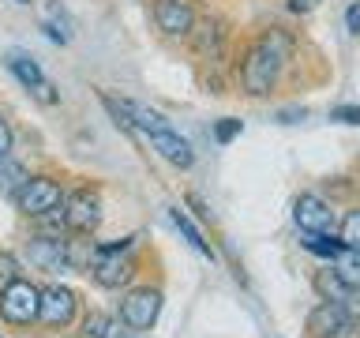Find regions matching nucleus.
Instances as JSON below:
<instances>
[{
  "mask_svg": "<svg viewBox=\"0 0 360 338\" xmlns=\"http://www.w3.org/2000/svg\"><path fill=\"white\" fill-rule=\"evenodd\" d=\"M124 109H128V117L135 128H143L146 132V139H150V146L158 154L165 158L169 165H176V169H188L191 162H195V151H191V143L180 135L173 124H169L158 109L150 106H143V101H124Z\"/></svg>",
  "mask_w": 360,
  "mask_h": 338,
  "instance_id": "1",
  "label": "nucleus"
},
{
  "mask_svg": "<svg viewBox=\"0 0 360 338\" xmlns=\"http://www.w3.org/2000/svg\"><path fill=\"white\" fill-rule=\"evenodd\" d=\"M86 270L94 275L98 286H105V289H120L124 282H131V275H135V237H124V241H112V244H94Z\"/></svg>",
  "mask_w": 360,
  "mask_h": 338,
  "instance_id": "2",
  "label": "nucleus"
},
{
  "mask_svg": "<svg viewBox=\"0 0 360 338\" xmlns=\"http://www.w3.org/2000/svg\"><path fill=\"white\" fill-rule=\"evenodd\" d=\"M38 308H41V289L30 286V282L15 278L11 286L0 293V315L15 327H27L38 320Z\"/></svg>",
  "mask_w": 360,
  "mask_h": 338,
  "instance_id": "3",
  "label": "nucleus"
},
{
  "mask_svg": "<svg viewBox=\"0 0 360 338\" xmlns=\"http://www.w3.org/2000/svg\"><path fill=\"white\" fill-rule=\"evenodd\" d=\"M278 72H281V64L270 61L259 45H252L248 56L240 61V87H244V94L248 98H266L270 90H274V83H278Z\"/></svg>",
  "mask_w": 360,
  "mask_h": 338,
  "instance_id": "4",
  "label": "nucleus"
},
{
  "mask_svg": "<svg viewBox=\"0 0 360 338\" xmlns=\"http://www.w3.org/2000/svg\"><path fill=\"white\" fill-rule=\"evenodd\" d=\"M308 331H311V338H360V320H353L342 304L323 301L308 315Z\"/></svg>",
  "mask_w": 360,
  "mask_h": 338,
  "instance_id": "5",
  "label": "nucleus"
},
{
  "mask_svg": "<svg viewBox=\"0 0 360 338\" xmlns=\"http://www.w3.org/2000/svg\"><path fill=\"white\" fill-rule=\"evenodd\" d=\"M15 203H19V211L27 214V218H41V214L60 207L64 192H60V184H56L53 177H27V184L19 188Z\"/></svg>",
  "mask_w": 360,
  "mask_h": 338,
  "instance_id": "6",
  "label": "nucleus"
},
{
  "mask_svg": "<svg viewBox=\"0 0 360 338\" xmlns=\"http://www.w3.org/2000/svg\"><path fill=\"white\" fill-rule=\"evenodd\" d=\"M158 312H162V293L158 289H131L120 301V323L131 327V331H150L158 323Z\"/></svg>",
  "mask_w": 360,
  "mask_h": 338,
  "instance_id": "7",
  "label": "nucleus"
},
{
  "mask_svg": "<svg viewBox=\"0 0 360 338\" xmlns=\"http://www.w3.org/2000/svg\"><path fill=\"white\" fill-rule=\"evenodd\" d=\"M60 211H64V225L72 233H94L98 222H101V199L86 188L72 192V196L60 203Z\"/></svg>",
  "mask_w": 360,
  "mask_h": 338,
  "instance_id": "8",
  "label": "nucleus"
},
{
  "mask_svg": "<svg viewBox=\"0 0 360 338\" xmlns=\"http://www.w3.org/2000/svg\"><path fill=\"white\" fill-rule=\"evenodd\" d=\"M154 23L169 38H188L191 27H195V8H191V0H158Z\"/></svg>",
  "mask_w": 360,
  "mask_h": 338,
  "instance_id": "9",
  "label": "nucleus"
},
{
  "mask_svg": "<svg viewBox=\"0 0 360 338\" xmlns=\"http://www.w3.org/2000/svg\"><path fill=\"white\" fill-rule=\"evenodd\" d=\"M292 218H297L300 233H334V211H330V203H323L319 196H311V192H304V196L297 199Z\"/></svg>",
  "mask_w": 360,
  "mask_h": 338,
  "instance_id": "10",
  "label": "nucleus"
},
{
  "mask_svg": "<svg viewBox=\"0 0 360 338\" xmlns=\"http://www.w3.org/2000/svg\"><path fill=\"white\" fill-rule=\"evenodd\" d=\"M8 72L19 79L27 90H34L41 101H56V94H53V83L45 79V72L38 68V61L34 56H27V53H19V49H11L8 53Z\"/></svg>",
  "mask_w": 360,
  "mask_h": 338,
  "instance_id": "11",
  "label": "nucleus"
},
{
  "mask_svg": "<svg viewBox=\"0 0 360 338\" xmlns=\"http://www.w3.org/2000/svg\"><path fill=\"white\" fill-rule=\"evenodd\" d=\"M75 315V293L68 286H49L41 289V308H38V320L45 327H68Z\"/></svg>",
  "mask_w": 360,
  "mask_h": 338,
  "instance_id": "12",
  "label": "nucleus"
},
{
  "mask_svg": "<svg viewBox=\"0 0 360 338\" xmlns=\"http://www.w3.org/2000/svg\"><path fill=\"white\" fill-rule=\"evenodd\" d=\"M27 256L38 270L56 275L60 267H68V241H60V237H53V233H41L27 244Z\"/></svg>",
  "mask_w": 360,
  "mask_h": 338,
  "instance_id": "13",
  "label": "nucleus"
},
{
  "mask_svg": "<svg viewBox=\"0 0 360 338\" xmlns=\"http://www.w3.org/2000/svg\"><path fill=\"white\" fill-rule=\"evenodd\" d=\"M191 42H195L199 56H207V61H221L225 53V27L218 19H202L191 27Z\"/></svg>",
  "mask_w": 360,
  "mask_h": 338,
  "instance_id": "14",
  "label": "nucleus"
},
{
  "mask_svg": "<svg viewBox=\"0 0 360 338\" xmlns=\"http://www.w3.org/2000/svg\"><path fill=\"white\" fill-rule=\"evenodd\" d=\"M255 45H259V49H263V53H266L274 64H281V68H285V64L292 61V49H297L292 34H285L281 27H270V30H266V34H263V38H259Z\"/></svg>",
  "mask_w": 360,
  "mask_h": 338,
  "instance_id": "15",
  "label": "nucleus"
},
{
  "mask_svg": "<svg viewBox=\"0 0 360 338\" xmlns=\"http://www.w3.org/2000/svg\"><path fill=\"white\" fill-rule=\"evenodd\" d=\"M334 275H338V282H342V286L360 289V252L345 248V252L334 259Z\"/></svg>",
  "mask_w": 360,
  "mask_h": 338,
  "instance_id": "16",
  "label": "nucleus"
},
{
  "mask_svg": "<svg viewBox=\"0 0 360 338\" xmlns=\"http://www.w3.org/2000/svg\"><path fill=\"white\" fill-rule=\"evenodd\" d=\"M169 218H173V225H176L180 233H184V241H188L191 248H195L199 256H207V259H214V252H210V244L202 241V233L195 230V225H191V218H188L184 211H180V207H173V211H169Z\"/></svg>",
  "mask_w": 360,
  "mask_h": 338,
  "instance_id": "17",
  "label": "nucleus"
},
{
  "mask_svg": "<svg viewBox=\"0 0 360 338\" xmlns=\"http://www.w3.org/2000/svg\"><path fill=\"white\" fill-rule=\"evenodd\" d=\"M304 248H308L311 256H319V259H330V263L345 252V244L334 241L330 233H304Z\"/></svg>",
  "mask_w": 360,
  "mask_h": 338,
  "instance_id": "18",
  "label": "nucleus"
},
{
  "mask_svg": "<svg viewBox=\"0 0 360 338\" xmlns=\"http://www.w3.org/2000/svg\"><path fill=\"white\" fill-rule=\"evenodd\" d=\"M27 169H22L19 162H11V158H0V192H4V196H11L15 199L19 196V188L27 184Z\"/></svg>",
  "mask_w": 360,
  "mask_h": 338,
  "instance_id": "19",
  "label": "nucleus"
},
{
  "mask_svg": "<svg viewBox=\"0 0 360 338\" xmlns=\"http://www.w3.org/2000/svg\"><path fill=\"white\" fill-rule=\"evenodd\" d=\"M68 27H72V23H68L64 8H60V4H56V0H53V4H49V11H45V34H49L53 42L68 45V42H72V30H68Z\"/></svg>",
  "mask_w": 360,
  "mask_h": 338,
  "instance_id": "20",
  "label": "nucleus"
},
{
  "mask_svg": "<svg viewBox=\"0 0 360 338\" xmlns=\"http://www.w3.org/2000/svg\"><path fill=\"white\" fill-rule=\"evenodd\" d=\"M112 334V320L105 312H86L83 327H79V338H109Z\"/></svg>",
  "mask_w": 360,
  "mask_h": 338,
  "instance_id": "21",
  "label": "nucleus"
},
{
  "mask_svg": "<svg viewBox=\"0 0 360 338\" xmlns=\"http://www.w3.org/2000/svg\"><path fill=\"white\" fill-rule=\"evenodd\" d=\"M315 289L323 293V301H334V304H338V301H342L345 293H349V286H342V282H338L334 270H323V275L315 278Z\"/></svg>",
  "mask_w": 360,
  "mask_h": 338,
  "instance_id": "22",
  "label": "nucleus"
},
{
  "mask_svg": "<svg viewBox=\"0 0 360 338\" xmlns=\"http://www.w3.org/2000/svg\"><path fill=\"white\" fill-rule=\"evenodd\" d=\"M338 241H342L345 248H353V252H360V207L345 214V222H342V237H338Z\"/></svg>",
  "mask_w": 360,
  "mask_h": 338,
  "instance_id": "23",
  "label": "nucleus"
},
{
  "mask_svg": "<svg viewBox=\"0 0 360 338\" xmlns=\"http://www.w3.org/2000/svg\"><path fill=\"white\" fill-rule=\"evenodd\" d=\"M15 278H19V263H15V256L0 252V293H4Z\"/></svg>",
  "mask_w": 360,
  "mask_h": 338,
  "instance_id": "24",
  "label": "nucleus"
},
{
  "mask_svg": "<svg viewBox=\"0 0 360 338\" xmlns=\"http://www.w3.org/2000/svg\"><path fill=\"white\" fill-rule=\"evenodd\" d=\"M236 135H240V120L225 117V120H218V124H214V139H218V143H233Z\"/></svg>",
  "mask_w": 360,
  "mask_h": 338,
  "instance_id": "25",
  "label": "nucleus"
},
{
  "mask_svg": "<svg viewBox=\"0 0 360 338\" xmlns=\"http://www.w3.org/2000/svg\"><path fill=\"white\" fill-rule=\"evenodd\" d=\"M330 117L342 120V124H360V106H334Z\"/></svg>",
  "mask_w": 360,
  "mask_h": 338,
  "instance_id": "26",
  "label": "nucleus"
},
{
  "mask_svg": "<svg viewBox=\"0 0 360 338\" xmlns=\"http://www.w3.org/2000/svg\"><path fill=\"white\" fill-rule=\"evenodd\" d=\"M338 304H342V308H345L349 315H353V320H360V289H349Z\"/></svg>",
  "mask_w": 360,
  "mask_h": 338,
  "instance_id": "27",
  "label": "nucleus"
},
{
  "mask_svg": "<svg viewBox=\"0 0 360 338\" xmlns=\"http://www.w3.org/2000/svg\"><path fill=\"white\" fill-rule=\"evenodd\" d=\"M345 27H349V34H360V4H349V11H345Z\"/></svg>",
  "mask_w": 360,
  "mask_h": 338,
  "instance_id": "28",
  "label": "nucleus"
},
{
  "mask_svg": "<svg viewBox=\"0 0 360 338\" xmlns=\"http://www.w3.org/2000/svg\"><path fill=\"white\" fill-rule=\"evenodd\" d=\"M11 151V128H8V120L0 117V158H8Z\"/></svg>",
  "mask_w": 360,
  "mask_h": 338,
  "instance_id": "29",
  "label": "nucleus"
},
{
  "mask_svg": "<svg viewBox=\"0 0 360 338\" xmlns=\"http://www.w3.org/2000/svg\"><path fill=\"white\" fill-rule=\"evenodd\" d=\"M315 8V0H289V11H300V15H308Z\"/></svg>",
  "mask_w": 360,
  "mask_h": 338,
  "instance_id": "30",
  "label": "nucleus"
},
{
  "mask_svg": "<svg viewBox=\"0 0 360 338\" xmlns=\"http://www.w3.org/2000/svg\"><path fill=\"white\" fill-rule=\"evenodd\" d=\"M15 4H30V0H15Z\"/></svg>",
  "mask_w": 360,
  "mask_h": 338,
  "instance_id": "31",
  "label": "nucleus"
},
{
  "mask_svg": "<svg viewBox=\"0 0 360 338\" xmlns=\"http://www.w3.org/2000/svg\"><path fill=\"white\" fill-rule=\"evenodd\" d=\"M109 338H112V334H109Z\"/></svg>",
  "mask_w": 360,
  "mask_h": 338,
  "instance_id": "32",
  "label": "nucleus"
}]
</instances>
